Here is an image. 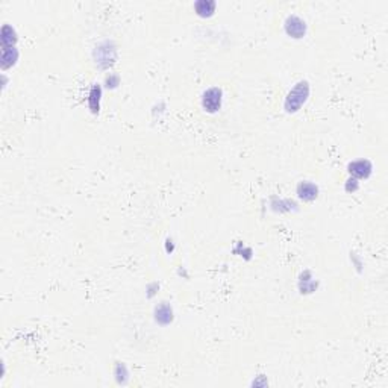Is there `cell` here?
I'll use <instances>...</instances> for the list:
<instances>
[{
    "instance_id": "1",
    "label": "cell",
    "mask_w": 388,
    "mask_h": 388,
    "mask_svg": "<svg viewBox=\"0 0 388 388\" xmlns=\"http://www.w3.org/2000/svg\"><path fill=\"white\" fill-rule=\"evenodd\" d=\"M308 94H309V87H308V84H306V82L297 84V87L288 94V97H287V100H285V109H287L288 112L297 111V109L305 103Z\"/></svg>"
},
{
    "instance_id": "2",
    "label": "cell",
    "mask_w": 388,
    "mask_h": 388,
    "mask_svg": "<svg viewBox=\"0 0 388 388\" xmlns=\"http://www.w3.org/2000/svg\"><path fill=\"white\" fill-rule=\"evenodd\" d=\"M115 61V49L112 46V43L106 41L103 44H100L99 47H96V62L106 68L109 65H112Z\"/></svg>"
},
{
    "instance_id": "3",
    "label": "cell",
    "mask_w": 388,
    "mask_h": 388,
    "mask_svg": "<svg viewBox=\"0 0 388 388\" xmlns=\"http://www.w3.org/2000/svg\"><path fill=\"white\" fill-rule=\"evenodd\" d=\"M202 105L208 112H215L221 106V90L218 88H209L202 99Z\"/></svg>"
},
{
    "instance_id": "4",
    "label": "cell",
    "mask_w": 388,
    "mask_h": 388,
    "mask_svg": "<svg viewBox=\"0 0 388 388\" xmlns=\"http://www.w3.org/2000/svg\"><path fill=\"white\" fill-rule=\"evenodd\" d=\"M285 30L288 35H291L293 38H302L305 35V30H306V24L302 18L293 15V17H288L287 23H285Z\"/></svg>"
},
{
    "instance_id": "5",
    "label": "cell",
    "mask_w": 388,
    "mask_h": 388,
    "mask_svg": "<svg viewBox=\"0 0 388 388\" xmlns=\"http://www.w3.org/2000/svg\"><path fill=\"white\" fill-rule=\"evenodd\" d=\"M297 194H299L300 199L309 202V200H314L317 197L319 188L311 182H300L299 187H297Z\"/></svg>"
},
{
    "instance_id": "6",
    "label": "cell",
    "mask_w": 388,
    "mask_h": 388,
    "mask_svg": "<svg viewBox=\"0 0 388 388\" xmlns=\"http://www.w3.org/2000/svg\"><path fill=\"white\" fill-rule=\"evenodd\" d=\"M349 172H351V175L358 178H367L372 173V164L366 160L355 161L352 164H349Z\"/></svg>"
},
{
    "instance_id": "7",
    "label": "cell",
    "mask_w": 388,
    "mask_h": 388,
    "mask_svg": "<svg viewBox=\"0 0 388 388\" xmlns=\"http://www.w3.org/2000/svg\"><path fill=\"white\" fill-rule=\"evenodd\" d=\"M155 319H157L158 323L161 325H169L173 320V311H172V306H169L167 303H163L157 308L155 311Z\"/></svg>"
},
{
    "instance_id": "8",
    "label": "cell",
    "mask_w": 388,
    "mask_h": 388,
    "mask_svg": "<svg viewBox=\"0 0 388 388\" xmlns=\"http://www.w3.org/2000/svg\"><path fill=\"white\" fill-rule=\"evenodd\" d=\"M17 59V50L14 47H6L2 52V65L3 68H8L9 65H12Z\"/></svg>"
},
{
    "instance_id": "9",
    "label": "cell",
    "mask_w": 388,
    "mask_h": 388,
    "mask_svg": "<svg viewBox=\"0 0 388 388\" xmlns=\"http://www.w3.org/2000/svg\"><path fill=\"white\" fill-rule=\"evenodd\" d=\"M100 96H102V90L99 85H94L91 88V93H90V108L93 112H99V102H100Z\"/></svg>"
},
{
    "instance_id": "10",
    "label": "cell",
    "mask_w": 388,
    "mask_h": 388,
    "mask_svg": "<svg viewBox=\"0 0 388 388\" xmlns=\"http://www.w3.org/2000/svg\"><path fill=\"white\" fill-rule=\"evenodd\" d=\"M215 8V3L214 2H209V0H202V2H197L196 3V11L199 15L202 17H206V15H211L212 11Z\"/></svg>"
},
{
    "instance_id": "11",
    "label": "cell",
    "mask_w": 388,
    "mask_h": 388,
    "mask_svg": "<svg viewBox=\"0 0 388 388\" xmlns=\"http://www.w3.org/2000/svg\"><path fill=\"white\" fill-rule=\"evenodd\" d=\"M14 43H15V32L9 26H5L3 30H2V46H3V49L12 47Z\"/></svg>"
},
{
    "instance_id": "12",
    "label": "cell",
    "mask_w": 388,
    "mask_h": 388,
    "mask_svg": "<svg viewBox=\"0 0 388 388\" xmlns=\"http://www.w3.org/2000/svg\"><path fill=\"white\" fill-rule=\"evenodd\" d=\"M106 84H108V87H111V88L117 87V85H119V76H111V77H106Z\"/></svg>"
}]
</instances>
